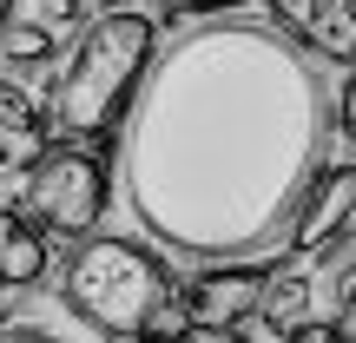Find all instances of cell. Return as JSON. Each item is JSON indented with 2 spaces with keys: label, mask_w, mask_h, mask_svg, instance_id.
Returning <instances> with one entry per match:
<instances>
[{
  "label": "cell",
  "mask_w": 356,
  "mask_h": 343,
  "mask_svg": "<svg viewBox=\"0 0 356 343\" xmlns=\"http://www.w3.org/2000/svg\"><path fill=\"white\" fill-rule=\"evenodd\" d=\"M119 119L139 231L178 257L231 264L284 244L330 145V86L277 26H198L139 73Z\"/></svg>",
  "instance_id": "cell-1"
},
{
  "label": "cell",
  "mask_w": 356,
  "mask_h": 343,
  "mask_svg": "<svg viewBox=\"0 0 356 343\" xmlns=\"http://www.w3.org/2000/svg\"><path fill=\"white\" fill-rule=\"evenodd\" d=\"M159 53V20L132 7H106L92 26H79V47L66 60L60 86L47 106V132L53 139H106L126 113L139 73Z\"/></svg>",
  "instance_id": "cell-2"
},
{
  "label": "cell",
  "mask_w": 356,
  "mask_h": 343,
  "mask_svg": "<svg viewBox=\"0 0 356 343\" xmlns=\"http://www.w3.org/2000/svg\"><path fill=\"white\" fill-rule=\"evenodd\" d=\"M172 297H185L178 278L132 238H86L60 278V304H73L92 337H145V324Z\"/></svg>",
  "instance_id": "cell-3"
},
{
  "label": "cell",
  "mask_w": 356,
  "mask_h": 343,
  "mask_svg": "<svg viewBox=\"0 0 356 343\" xmlns=\"http://www.w3.org/2000/svg\"><path fill=\"white\" fill-rule=\"evenodd\" d=\"M13 191L26 205V225H47L60 238H86L106 218L113 178H106V159L92 152V139H60L53 152H40L26 166V178H13Z\"/></svg>",
  "instance_id": "cell-4"
},
{
  "label": "cell",
  "mask_w": 356,
  "mask_h": 343,
  "mask_svg": "<svg viewBox=\"0 0 356 343\" xmlns=\"http://www.w3.org/2000/svg\"><path fill=\"white\" fill-rule=\"evenodd\" d=\"M350 218H356V159H343V166H317V178L304 185V198H297V212H291L284 244H291L297 257L330 251V244L350 231Z\"/></svg>",
  "instance_id": "cell-5"
},
{
  "label": "cell",
  "mask_w": 356,
  "mask_h": 343,
  "mask_svg": "<svg viewBox=\"0 0 356 343\" xmlns=\"http://www.w3.org/2000/svg\"><path fill=\"white\" fill-rule=\"evenodd\" d=\"M270 26L330 66H356V0H264Z\"/></svg>",
  "instance_id": "cell-6"
},
{
  "label": "cell",
  "mask_w": 356,
  "mask_h": 343,
  "mask_svg": "<svg viewBox=\"0 0 356 343\" xmlns=\"http://www.w3.org/2000/svg\"><path fill=\"white\" fill-rule=\"evenodd\" d=\"M257 284H264V271L231 257L225 271H204V278L185 291V317H191V324H218V330H231V324L257 304Z\"/></svg>",
  "instance_id": "cell-7"
},
{
  "label": "cell",
  "mask_w": 356,
  "mask_h": 343,
  "mask_svg": "<svg viewBox=\"0 0 356 343\" xmlns=\"http://www.w3.org/2000/svg\"><path fill=\"white\" fill-rule=\"evenodd\" d=\"M47 264H53V251H47V238H40V225L0 212V284L33 291V284L47 278Z\"/></svg>",
  "instance_id": "cell-8"
},
{
  "label": "cell",
  "mask_w": 356,
  "mask_h": 343,
  "mask_svg": "<svg viewBox=\"0 0 356 343\" xmlns=\"http://www.w3.org/2000/svg\"><path fill=\"white\" fill-rule=\"evenodd\" d=\"M53 53H60V33H53L47 20H26V13H13V7L0 13V66H7L13 79L47 73Z\"/></svg>",
  "instance_id": "cell-9"
},
{
  "label": "cell",
  "mask_w": 356,
  "mask_h": 343,
  "mask_svg": "<svg viewBox=\"0 0 356 343\" xmlns=\"http://www.w3.org/2000/svg\"><path fill=\"white\" fill-rule=\"evenodd\" d=\"M310 310L317 317H356V251L337 257V264H323V278H310Z\"/></svg>",
  "instance_id": "cell-10"
},
{
  "label": "cell",
  "mask_w": 356,
  "mask_h": 343,
  "mask_svg": "<svg viewBox=\"0 0 356 343\" xmlns=\"http://www.w3.org/2000/svg\"><path fill=\"white\" fill-rule=\"evenodd\" d=\"M0 132H13L20 145H40V139H47V106H40L13 73L0 79Z\"/></svg>",
  "instance_id": "cell-11"
},
{
  "label": "cell",
  "mask_w": 356,
  "mask_h": 343,
  "mask_svg": "<svg viewBox=\"0 0 356 343\" xmlns=\"http://www.w3.org/2000/svg\"><path fill=\"white\" fill-rule=\"evenodd\" d=\"M33 20H47L53 33H79V26H86V0H40Z\"/></svg>",
  "instance_id": "cell-12"
},
{
  "label": "cell",
  "mask_w": 356,
  "mask_h": 343,
  "mask_svg": "<svg viewBox=\"0 0 356 343\" xmlns=\"http://www.w3.org/2000/svg\"><path fill=\"white\" fill-rule=\"evenodd\" d=\"M238 0H152V20H191V13H231Z\"/></svg>",
  "instance_id": "cell-13"
},
{
  "label": "cell",
  "mask_w": 356,
  "mask_h": 343,
  "mask_svg": "<svg viewBox=\"0 0 356 343\" xmlns=\"http://www.w3.org/2000/svg\"><path fill=\"white\" fill-rule=\"evenodd\" d=\"M337 132H343V145H356V73L343 79V93H337Z\"/></svg>",
  "instance_id": "cell-14"
},
{
  "label": "cell",
  "mask_w": 356,
  "mask_h": 343,
  "mask_svg": "<svg viewBox=\"0 0 356 343\" xmlns=\"http://www.w3.org/2000/svg\"><path fill=\"white\" fill-rule=\"evenodd\" d=\"M13 166V132H0V172Z\"/></svg>",
  "instance_id": "cell-15"
},
{
  "label": "cell",
  "mask_w": 356,
  "mask_h": 343,
  "mask_svg": "<svg viewBox=\"0 0 356 343\" xmlns=\"http://www.w3.org/2000/svg\"><path fill=\"white\" fill-rule=\"evenodd\" d=\"M92 7H99V13H106V7H126V0H92Z\"/></svg>",
  "instance_id": "cell-16"
}]
</instances>
